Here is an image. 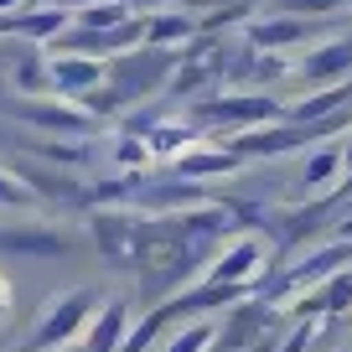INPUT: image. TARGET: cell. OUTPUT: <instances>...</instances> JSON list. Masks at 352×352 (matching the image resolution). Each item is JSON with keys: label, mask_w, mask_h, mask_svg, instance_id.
Wrapping results in <instances>:
<instances>
[{"label": "cell", "mask_w": 352, "mask_h": 352, "mask_svg": "<svg viewBox=\"0 0 352 352\" xmlns=\"http://www.w3.org/2000/svg\"><path fill=\"white\" fill-rule=\"evenodd\" d=\"M0 249H11V254H63L67 239L63 233H47V228H11V233H0Z\"/></svg>", "instance_id": "cell-17"}, {"label": "cell", "mask_w": 352, "mask_h": 352, "mask_svg": "<svg viewBox=\"0 0 352 352\" xmlns=\"http://www.w3.org/2000/svg\"><path fill=\"white\" fill-rule=\"evenodd\" d=\"M130 6H135V11H140V16H151V11H161L166 0H130Z\"/></svg>", "instance_id": "cell-26"}, {"label": "cell", "mask_w": 352, "mask_h": 352, "mask_svg": "<svg viewBox=\"0 0 352 352\" xmlns=\"http://www.w3.org/2000/svg\"><path fill=\"white\" fill-rule=\"evenodd\" d=\"M140 228L145 218H135V212H99L94 218V239L104 243L109 259H124V264L140 259Z\"/></svg>", "instance_id": "cell-9"}, {"label": "cell", "mask_w": 352, "mask_h": 352, "mask_svg": "<svg viewBox=\"0 0 352 352\" xmlns=\"http://www.w3.org/2000/svg\"><path fill=\"white\" fill-rule=\"evenodd\" d=\"M311 337H316V321H306V327H296V331H290V342H285V347H280V352H306V347H311Z\"/></svg>", "instance_id": "cell-25"}, {"label": "cell", "mask_w": 352, "mask_h": 352, "mask_svg": "<svg viewBox=\"0 0 352 352\" xmlns=\"http://www.w3.org/2000/svg\"><path fill=\"white\" fill-rule=\"evenodd\" d=\"M124 331H130V311H124V300H109V306L94 316V327H88L83 352H120Z\"/></svg>", "instance_id": "cell-12"}, {"label": "cell", "mask_w": 352, "mask_h": 352, "mask_svg": "<svg viewBox=\"0 0 352 352\" xmlns=\"http://www.w3.org/2000/svg\"><path fill=\"white\" fill-rule=\"evenodd\" d=\"M300 73H306V83H342V78H352V42L347 36H337V42H321L316 52H306V63H300Z\"/></svg>", "instance_id": "cell-11"}, {"label": "cell", "mask_w": 352, "mask_h": 352, "mask_svg": "<svg viewBox=\"0 0 352 352\" xmlns=\"http://www.w3.org/2000/svg\"><path fill=\"white\" fill-rule=\"evenodd\" d=\"M300 311H316V316H321V311H327V316L352 311V264H347V270H337L331 280H321V285L306 296V306H300Z\"/></svg>", "instance_id": "cell-14"}, {"label": "cell", "mask_w": 352, "mask_h": 352, "mask_svg": "<svg viewBox=\"0 0 352 352\" xmlns=\"http://www.w3.org/2000/svg\"><path fill=\"white\" fill-rule=\"evenodd\" d=\"M212 347H218V327L212 321H192V327H182L166 342V352H212Z\"/></svg>", "instance_id": "cell-22"}, {"label": "cell", "mask_w": 352, "mask_h": 352, "mask_svg": "<svg viewBox=\"0 0 352 352\" xmlns=\"http://www.w3.org/2000/svg\"><path fill=\"white\" fill-rule=\"evenodd\" d=\"M63 6H67V11H78V6H83V0H63Z\"/></svg>", "instance_id": "cell-30"}, {"label": "cell", "mask_w": 352, "mask_h": 352, "mask_svg": "<svg viewBox=\"0 0 352 352\" xmlns=\"http://www.w3.org/2000/svg\"><path fill=\"white\" fill-rule=\"evenodd\" d=\"M99 311H104L99 290H67V296H57L52 311H47V316L36 321V331H32V352H63L67 342H78L94 327Z\"/></svg>", "instance_id": "cell-1"}, {"label": "cell", "mask_w": 352, "mask_h": 352, "mask_svg": "<svg viewBox=\"0 0 352 352\" xmlns=\"http://www.w3.org/2000/svg\"><path fill=\"white\" fill-rule=\"evenodd\" d=\"M259 327H264V306L243 300V306L233 311L228 327H218V352H233V347H243V342H254V337H259Z\"/></svg>", "instance_id": "cell-16"}, {"label": "cell", "mask_w": 352, "mask_h": 352, "mask_svg": "<svg viewBox=\"0 0 352 352\" xmlns=\"http://www.w3.org/2000/svg\"><path fill=\"white\" fill-rule=\"evenodd\" d=\"M16 88H21V94H52V57L21 52V63H16Z\"/></svg>", "instance_id": "cell-21"}, {"label": "cell", "mask_w": 352, "mask_h": 352, "mask_svg": "<svg viewBox=\"0 0 352 352\" xmlns=\"http://www.w3.org/2000/svg\"><path fill=\"white\" fill-rule=\"evenodd\" d=\"M187 6H197V11H202V6H228V0H187ZM233 6H243V0H233Z\"/></svg>", "instance_id": "cell-29"}, {"label": "cell", "mask_w": 352, "mask_h": 352, "mask_svg": "<svg viewBox=\"0 0 352 352\" xmlns=\"http://www.w3.org/2000/svg\"><path fill=\"white\" fill-rule=\"evenodd\" d=\"M16 120H26V124H36V130H57V135H83V130H94V114L83 109L78 99H63V94H36L32 104H16Z\"/></svg>", "instance_id": "cell-6"}, {"label": "cell", "mask_w": 352, "mask_h": 352, "mask_svg": "<svg viewBox=\"0 0 352 352\" xmlns=\"http://www.w3.org/2000/svg\"><path fill=\"white\" fill-rule=\"evenodd\" d=\"M73 26V11H67L63 0H52V6H42V11H6L0 16V32L11 36H26V42H57V36Z\"/></svg>", "instance_id": "cell-8"}, {"label": "cell", "mask_w": 352, "mask_h": 352, "mask_svg": "<svg viewBox=\"0 0 352 352\" xmlns=\"http://www.w3.org/2000/svg\"><path fill=\"white\" fill-rule=\"evenodd\" d=\"M239 161L243 155L233 151V145H223V151H202V145H187V151L176 155V171L182 176H228V171H239Z\"/></svg>", "instance_id": "cell-13"}, {"label": "cell", "mask_w": 352, "mask_h": 352, "mask_svg": "<svg viewBox=\"0 0 352 352\" xmlns=\"http://www.w3.org/2000/svg\"><path fill=\"white\" fill-rule=\"evenodd\" d=\"M0 208H36V187L26 176L0 171Z\"/></svg>", "instance_id": "cell-23"}, {"label": "cell", "mask_w": 352, "mask_h": 352, "mask_svg": "<svg viewBox=\"0 0 352 352\" xmlns=\"http://www.w3.org/2000/svg\"><path fill=\"white\" fill-rule=\"evenodd\" d=\"M347 0H280V11L290 16H327V11H342Z\"/></svg>", "instance_id": "cell-24"}, {"label": "cell", "mask_w": 352, "mask_h": 352, "mask_svg": "<svg viewBox=\"0 0 352 352\" xmlns=\"http://www.w3.org/2000/svg\"><path fill=\"white\" fill-rule=\"evenodd\" d=\"M300 36H311V26H306V16H290V11L264 16V21H243V42L270 47V52H285V47H296Z\"/></svg>", "instance_id": "cell-10"}, {"label": "cell", "mask_w": 352, "mask_h": 352, "mask_svg": "<svg viewBox=\"0 0 352 352\" xmlns=\"http://www.w3.org/2000/svg\"><path fill=\"white\" fill-rule=\"evenodd\" d=\"M171 316H176L171 306H161V311H151V316H140L130 331H124L120 352H151V347H155V337H161V331L171 327Z\"/></svg>", "instance_id": "cell-20"}, {"label": "cell", "mask_w": 352, "mask_h": 352, "mask_svg": "<svg viewBox=\"0 0 352 352\" xmlns=\"http://www.w3.org/2000/svg\"><path fill=\"white\" fill-rule=\"evenodd\" d=\"M130 16H140L130 0H83V6L73 11V21L78 26H124Z\"/></svg>", "instance_id": "cell-19"}, {"label": "cell", "mask_w": 352, "mask_h": 352, "mask_svg": "<svg viewBox=\"0 0 352 352\" xmlns=\"http://www.w3.org/2000/svg\"><path fill=\"white\" fill-rule=\"evenodd\" d=\"M47 57H52V94H63V99H78V94H88V88H99L109 78V63L94 52H57V47H47Z\"/></svg>", "instance_id": "cell-7"}, {"label": "cell", "mask_w": 352, "mask_h": 352, "mask_svg": "<svg viewBox=\"0 0 352 352\" xmlns=\"http://www.w3.org/2000/svg\"><path fill=\"white\" fill-rule=\"evenodd\" d=\"M21 6H32V0H0V16H6V11H21Z\"/></svg>", "instance_id": "cell-27"}, {"label": "cell", "mask_w": 352, "mask_h": 352, "mask_svg": "<svg viewBox=\"0 0 352 352\" xmlns=\"http://www.w3.org/2000/svg\"><path fill=\"white\" fill-rule=\"evenodd\" d=\"M171 67H176L171 47L155 52V47L145 42V47H130V52H120L109 63V83L120 88L124 104H135V99H145V94H161V88L171 83Z\"/></svg>", "instance_id": "cell-2"}, {"label": "cell", "mask_w": 352, "mask_h": 352, "mask_svg": "<svg viewBox=\"0 0 352 352\" xmlns=\"http://www.w3.org/2000/svg\"><path fill=\"white\" fill-rule=\"evenodd\" d=\"M197 36V21L192 16H145V42L151 47H182Z\"/></svg>", "instance_id": "cell-18"}, {"label": "cell", "mask_w": 352, "mask_h": 352, "mask_svg": "<svg viewBox=\"0 0 352 352\" xmlns=\"http://www.w3.org/2000/svg\"><path fill=\"white\" fill-rule=\"evenodd\" d=\"M352 264V239H331V243H321V249H311V259H300V264H290L285 275H280V285H275V296L270 300H280V296H311V290L321 285V280H331L337 270H347Z\"/></svg>", "instance_id": "cell-4"}, {"label": "cell", "mask_w": 352, "mask_h": 352, "mask_svg": "<svg viewBox=\"0 0 352 352\" xmlns=\"http://www.w3.org/2000/svg\"><path fill=\"white\" fill-rule=\"evenodd\" d=\"M270 120H285V109L270 94H218V99L197 104V124H212L223 135L254 130V124H270Z\"/></svg>", "instance_id": "cell-3"}, {"label": "cell", "mask_w": 352, "mask_h": 352, "mask_svg": "<svg viewBox=\"0 0 352 352\" xmlns=\"http://www.w3.org/2000/svg\"><path fill=\"white\" fill-rule=\"evenodd\" d=\"M342 166H347V145L342 140H331V145H321L316 155L306 161V171H300V182H306V192H327L331 182L342 176Z\"/></svg>", "instance_id": "cell-15"}, {"label": "cell", "mask_w": 352, "mask_h": 352, "mask_svg": "<svg viewBox=\"0 0 352 352\" xmlns=\"http://www.w3.org/2000/svg\"><path fill=\"white\" fill-rule=\"evenodd\" d=\"M11 311V290H6V280H0V316Z\"/></svg>", "instance_id": "cell-28"}, {"label": "cell", "mask_w": 352, "mask_h": 352, "mask_svg": "<svg viewBox=\"0 0 352 352\" xmlns=\"http://www.w3.org/2000/svg\"><path fill=\"white\" fill-rule=\"evenodd\" d=\"M270 275V249H264V239H254V233H243V239H228L218 249V259L208 264V275L202 280H223V285H259V280Z\"/></svg>", "instance_id": "cell-5"}]
</instances>
